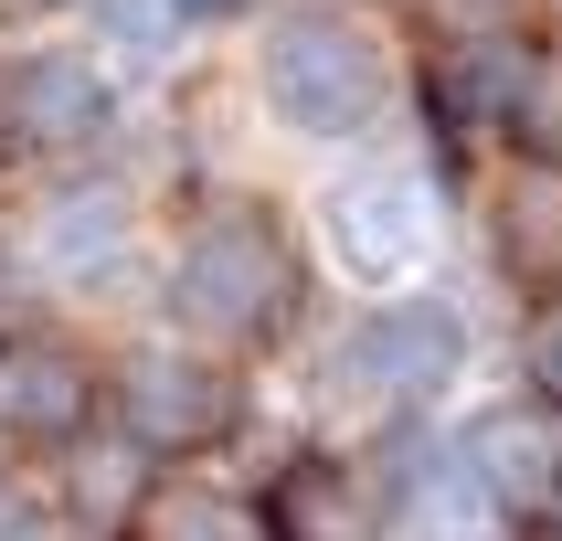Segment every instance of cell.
Here are the masks:
<instances>
[{"label":"cell","instance_id":"obj_1","mask_svg":"<svg viewBox=\"0 0 562 541\" xmlns=\"http://www.w3.org/2000/svg\"><path fill=\"white\" fill-rule=\"evenodd\" d=\"M149 318L181 329V340H202V350H223V361H245V372L297 361V350L329 329V318H318V245L277 202L213 191V202H191L181 234L159 245Z\"/></svg>","mask_w":562,"mask_h":541},{"label":"cell","instance_id":"obj_2","mask_svg":"<svg viewBox=\"0 0 562 541\" xmlns=\"http://www.w3.org/2000/svg\"><path fill=\"white\" fill-rule=\"evenodd\" d=\"M414 54L372 0H277L255 32V117L286 149H382L404 117Z\"/></svg>","mask_w":562,"mask_h":541},{"label":"cell","instance_id":"obj_3","mask_svg":"<svg viewBox=\"0 0 562 541\" xmlns=\"http://www.w3.org/2000/svg\"><path fill=\"white\" fill-rule=\"evenodd\" d=\"M318 414H340L361 436L382 425H446L468 404L477 372V318L446 297V286H393V297H361L297 350Z\"/></svg>","mask_w":562,"mask_h":541},{"label":"cell","instance_id":"obj_4","mask_svg":"<svg viewBox=\"0 0 562 541\" xmlns=\"http://www.w3.org/2000/svg\"><path fill=\"white\" fill-rule=\"evenodd\" d=\"M106 425H117L149 467H234L266 436V382L181 329H138L106 350Z\"/></svg>","mask_w":562,"mask_h":541},{"label":"cell","instance_id":"obj_5","mask_svg":"<svg viewBox=\"0 0 562 541\" xmlns=\"http://www.w3.org/2000/svg\"><path fill=\"white\" fill-rule=\"evenodd\" d=\"M308 245H318V277L361 286V297H393V286H425L446 245V181L425 149H350L329 181L308 191Z\"/></svg>","mask_w":562,"mask_h":541},{"label":"cell","instance_id":"obj_6","mask_svg":"<svg viewBox=\"0 0 562 541\" xmlns=\"http://www.w3.org/2000/svg\"><path fill=\"white\" fill-rule=\"evenodd\" d=\"M414 86L404 117L425 127V149L446 159H499L520 149V117L541 95V64H552V32L541 22H468V32H414Z\"/></svg>","mask_w":562,"mask_h":541},{"label":"cell","instance_id":"obj_7","mask_svg":"<svg viewBox=\"0 0 562 541\" xmlns=\"http://www.w3.org/2000/svg\"><path fill=\"white\" fill-rule=\"evenodd\" d=\"M117 127H127V75L86 32L0 43V170H22V181L95 170V159H117Z\"/></svg>","mask_w":562,"mask_h":541},{"label":"cell","instance_id":"obj_8","mask_svg":"<svg viewBox=\"0 0 562 541\" xmlns=\"http://www.w3.org/2000/svg\"><path fill=\"white\" fill-rule=\"evenodd\" d=\"M11 223H22L32 266L54 277L64 318H75V308H117V297H149V277H159V255H149V191L127 181L117 159L32 181Z\"/></svg>","mask_w":562,"mask_h":541},{"label":"cell","instance_id":"obj_9","mask_svg":"<svg viewBox=\"0 0 562 541\" xmlns=\"http://www.w3.org/2000/svg\"><path fill=\"white\" fill-rule=\"evenodd\" d=\"M446 457H457V488H468V520L531 541L562 520V414L541 393H468L446 414Z\"/></svg>","mask_w":562,"mask_h":541},{"label":"cell","instance_id":"obj_10","mask_svg":"<svg viewBox=\"0 0 562 541\" xmlns=\"http://www.w3.org/2000/svg\"><path fill=\"white\" fill-rule=\"evenodd\" d=\"M255 531L266 541H393V509L372 488V457L350 436H286L255 457Z\"/></svg>","mask_w":562,"mask_h":541},{"label":"cell","instance_id":"obj_11","mask_svg":"<svg viewBox=\"0 0 562 541\" xmlns=\"http://www.w3.org/2000/svg\"><path fill=\"white\" fill-rule=\"evenodd\" d=\"M95 425H106V350L75 318L0 350V446L22 467H54L64 446H86Z\"/></svg>","mask_w":562,"mask_h":541},{"label":"cell","instance_id":"obj_12","mask_svg":"<svg viewBox=\"0 0 562 541\" xmlns=\"http://www.w3.org/2000/svg\"><path fill=\"white\" fill-rule=\"evenodd\" d=\"M468 213H477V255H488V277H499L509 308L562 297V170L552 159H531V149L477 159Z\"/></svg>","mask_w":562,"mask_h":541},{"label":"cell","instance_id":"obj_13","mask_svg":"<svg viewBox=\"0 0 562 541\" xmlns=\"http://www.w3.org/2000/svg\"><path fill=\"white\" fill-rule=\"evenodd\" d=\"M149 477H159V467H149V457H138V446L117 436V425H95L86 446H64L54 467H32V488H43V499L64 509V531H75V541H117Z\"/></svg>","mask_w":562,"mask_h":541},{"label":"cell","instance_id":"obj_14","mask_svg":"<svg viewBox=\"0 0 562 541\" xmlns=\"http://www.w3.org/2000/svg\"><path fill=\"white\" fill-rule=\"evenodd\" d=\"M117 541H266V531H255V488L234 467H159Z\"/></svg>","mask_w":562,"mask_h":541},{"label":"cell","instance_id":"obj_15","mask_svg":"<svg viewBox=\"0 0 562 541\" xmlns=\"http://www.w3.org/2000/svg\"><path fill=\"white\" fill-rule=\"evenodd\" d=\"M75 11H86V43L117 64V75H170L181 43H191V22L170 0H75Z\"/></svg>","mask_w":562,"mask_h":541},{"label":"cell","instance_id":"obj_16","mask_svg":"<svg viewBox=\"0 0 562 541\" xmlns=\"http://www.w3.org/2000/svg\"><path fill=\"white\" fill-rule=\"evenodd\" d=\"M43 329H64V297H54V277L32 266L22 223L0 213V350H11V340H43Z\"/></svg>","mask_w":562,"mask_h":541},{"label":"cell","instance_id":"obj_17","mask_svg":"<svg viewBox=\"0 0 562 541\" xmlns=\"http://www.w3.org/2000/svg\"><path fill=\"white\" fill-rule=\"evenodd\" d=\"M509 382L562 414V297H541V308L509 318Z\"/></svg>","mask_w":562,"mask_h":541},{"label":"cell","instance_id":"obj_18","mask_svg":"<svg viewBox=\"0 0 562 541\" xmlns=\"http://www.w3.org/2000/svg\"><path fill=\"white\" fill-rule=\"evenodd\" d=\"M520 149L562 170V43H552V64H541V95H531V117H520Z\"/></svg>","mask_w":562,"mask_h":541},{"label":"cell","instance_id":"obj_19","mask_svg":"<svg viewBox=\"0 0 562 541\" xmlns=\"http://www.w3.org/2000/svg\"><path fill=\"white\" fill-rule=\"evenodd\" d=\"M0 541H75V531H64V509H54V499H43V488L22 477V499L0 509Z\"/></svg>","mask_w":562,"mask_h":541},{"label":"cell","instance_id":"obj_20","mask_svg":"<svg viewBox=\"0 0 562 541\" xmlns=\"http://www.w3.org/2000/svg\"><path fill=\"white\" fill-rule=\"evenodd\" d=\"M170 11H181L191 32H223V22H266L277 0H170Z\"/></svg>","mask_w":562,"mask_h":541},{"label":"cell","instance_id":"obj_21","mask_svg":"<svg viewBox=\"0 0 562 541\" xmlns=\"http://www.w3.org/2000/svg\"><path fill=\"white\" fill-rule=\"evenodd\" d=\"M404 541H509V531H488V520H436V531H404Z\"/></svg>","mask_w":562,"mask_h":541},{"label":"cell","instance_id":"obj_22","mask_svg":"<svg viewBox=\"0 0 562 541\" xmlns=\"http://www.w3.org/2000/svg\"><path fill=\"white\" fill-rule=\"evenodd\" d=\"M22 477H32V467H22V457H11V446H0V509L22 499Z\"/></svg>","mask_w":562,"mask_h":541},{"label":"cell","instance_id":"obj_23","mask_svg":"<svg viewBox=\"0 0 562 541\" xmlns=\"http://www.w3.org/2000/svg\"><path fill=\"white\" fill-rule=\"evenodd\" d=\"M531 541H562V520H552V531H531Z\"/></svg>","mask_w":562,"mask_h":541}]
</instances>
